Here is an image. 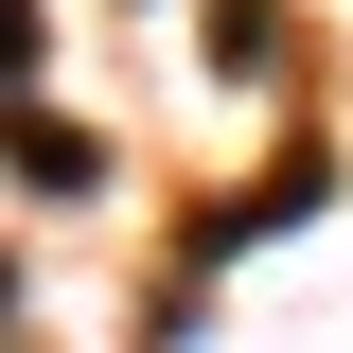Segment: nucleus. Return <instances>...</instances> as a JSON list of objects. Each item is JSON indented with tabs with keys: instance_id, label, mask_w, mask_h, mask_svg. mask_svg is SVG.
Masks as SVG:
<instances>
[{
	"instance_id": "1",
	"label": "nucleus",
	"mask_w": 353,
	"mask_h": 353,
	"mask_svg": "<svg viewBox=\"0 0 353 353\" xmlns=\"http://www.w3.org/2000/svg\"><path fill=\"white\" fill-rule=\"evenodd\" d=\"M0 159L36 176V194H88V176H106V141H88V124H36V106H18V124H0Z\"/></svg>"
},
{
	"instance_id": "2",
	"label": "nucleus",
	"mask_w": 353,
	"mask_h": 353,
	"mask_svg": "<svg viewBox=\"0 0 353 353\" xmlns=\"http://www.w3.org/2000/svg\"><path fill=\"white\" fill-rule=\"evenodd\" d=\"M0 88H36V0H0Z\"/></svg>"
}]
</instances>
